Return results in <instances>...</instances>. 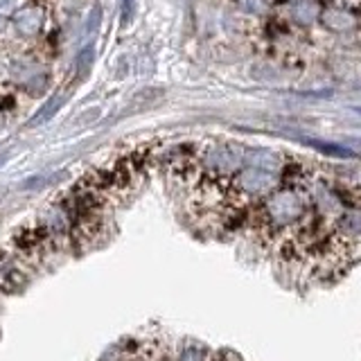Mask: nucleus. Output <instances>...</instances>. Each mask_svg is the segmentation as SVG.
I'll return each mask as SVG.
<instances>
[{
	"mask_svg": "<svg viewBox=\"0 0 361 361\" xmlns=\"http://www.w3.org/2000/svg\"><path fill=\"white\" fill-rule=\"evenodd\" d=\"M45 18H48V7L43 0H30L11 14V25H14L18 37L37 39L45 27Z\"/></svg>",
	"mask_w": 361,
	"mask_h": 361,
	"instance_id": "nucleus-1",
	"label": "nucleus"
},
{
	"mask_svg": "<svg viewBox=\"0 0 361 361\" xmlns=\"http://www.w3.org/2000/svg\"><path fill=\"white\" fill-rule=\"evenodd\" d=\"M11 11V0H0V14H9Z\"/></svg>",
	"mask_w": 361,
	"mask_h": 361,
	"instance_id": "nucleus-2",
	"label": "nucleus"
}]
</instances>
